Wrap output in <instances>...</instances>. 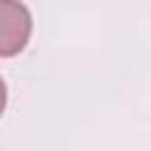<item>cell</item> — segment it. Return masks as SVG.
I'll return each instance as SVG.
<instances>
[{
	"instance_id": "2",
	"label": "cell",
	"mask_w": 151,
	"mask_h": 151,
	"mask_svg": "<svg viewBox=\"0 0 151 151\" xmlns=\"http://www.w3.org/2000/svg\"><path fill=\"white\" fill-rule=\"evenodd\" d=\"M5 106H7V85H5V80L0 78V116H2Z\"/></svg>"
},
{
	"instance_id": "1",
	"label": "cell",
	"mask_w": 151,
	"mask_h": 151,
	"mask_svg": "<svg viewBox=\"0 0 151 151\" xmlns=\"http://www.w3.org/2000/svg\"><path fill=\"white\" fill-rule=\"evenodd\" d=\"M33 19L21 0H0V57L9 59L26 50Z\"/></svg>"
}]
</instances>
